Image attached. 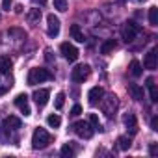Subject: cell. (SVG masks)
<instances>
[{"mask_svg":"<svg viewBox=\"0 0 158 158\" xmlns=\"http://www.w3.org/2000/svg\"><path fill=\"white\" fill-rule=\"evenodd\" d=\"M52 141V138H50V134L45 130V128H35L34 130V134H32V147L37 151V149H45V147H48V143Z\"/></svg>","mask_w":158,"mask_h":158,"instance_id":"obj_2","label":"cell"},{"mask_svg":"<svg viewBox=\"0 0 158 158\" xmlns=\"http://www.w3.org/2000/svg\"><path fill=\"white\" fill-rule=\"evenodd\" d=\"M151 128H152V130H154V132H156V130H158V117H156V115H154V117H152V119H151Z\"/></svg>","mask_w":158,"mask_h":158,"instance_id":"obj_32","label":"cell"},{"mask_svg":"<svg viewBox=\"0 0 158 158\" xmlns=\"http://www.w3.org/2000/svg\"><path fill=\"white\" fill-rule=\"evenodd\" d=\"M2 8L10 11V8H11V0H2Z\"/></svg>","mask_w":158,"mask_h":158,"instance_id":"obj_33","label":"cell"},{"mask_svg":"<svg viewBox=\"0 0 158 158\" xmlns=\"http://www.w3.org/2000/svg\"><path fill=\"white\" fill-rule=\"evenodd\" d=\"M26 19H28L30 23H39V19H41V10H37V8L30 10L28 15H26Z\"/></svg>","mask_w":158,"mask_h":158,"instance_id":"obj_23","label":"cell"},{"mask_svg":"<svg viewBox=\"0 0 158 158\" xmlns=\"http://www.w3.org/2000/svg\"><path fill=\"white\" fill-rule=\"evenodd\" d=\"M21 125H23V121H21L19 117H15V115H10V117L6 119V127H8V128H11V130L21 128Z\"/></svg>","mask_w":158,"mask_h":158,"instance_id":"obj_18","label":"cell"},{"mask_svg":"<svg viewBox=\"0 0 158 158\" xmlns=\"http://www.w3.org/2000/svg\"><path fill=\"white\" fill-rule=\"evenodd\" d=\"M73 132H74L78 138L89 139V138L95 134V128L89 125V121H76V123L73 125Z\"/></svg>","mask_w":158,"mask_h":158,"instance_id":"obj_3","label":"cell"},{"mask_svg":"<svg viewBox=\"0 0 158 158\" xmlns=\"http://www.w3.org/2000/svg\"><path fill=\"white\" fill-rule=\"evenodd\" d=\"M34 4H35V6H45L47 0H34Z\"/></svg>","mask_w":158,"mask_h":158,"instance_id":"obj_34","label":"cell"},{"mask_svg":"<svg viewBox=\"0 0 158 158\" xmlns=\"http://www.w3.org/2000/svg\"><path fill=\"white\" fill-rule=\"evenodd\" d=\"M147 89H149V95H151V101L152 102H156L158 101V89H156V84H154V78L152 76H149L147 78Z\"/></svg>","mask_w":158,"mask_h":158,"instance_id":"obj_15","label":"cell"},{"mask_svg":"<svg viewBox=\"0 0 158 158\" xmlns=\"http://www.w3.org/2000/svg\"><path fill=\"white\" fill-rule=\"evenodd\" d=\"M34 101H35V104L39 106V108H43L47 102H48V97H50V91L48 89H35L34 91Z\"/></svg>","mask_w":158,"mask_h":158,"instance_id":"obj_11","label":"cell"},{"mask_svg":"<svg viewBox=\"0 0 158 158\" xmlns=\"http://www.w3.org/2000/svg\"><path fill=\"white\" fill-rule=\"evenodd\" d=\"M15 106H17L24 115H30V114H32L30 104H28V95H26V93H19V95L15 97Z\"/></svg>","mask_w":158,"mask_h":158,"instance_id":"obj_9","label":"cell"},{"mask_svg":"<svg viewBox=\"0 0 158 158\" xmlns=\"http://www.w3.org/2000/svg\"><path fill=\"white\" fill-rule=\"evenodd\" d=\"M123 123H125V127L130 130V134H136L138 132V121H136V115L134 114H125L123 115Z\"/></svg>","mask_w":158,"mask_h":158,"instance_id":"obj_13","label":"cell"},{"mask_svg":"<svg viewBox=\"0 0 158 158\" xmlns=\"http://www.w3.org/2000/svg\"><path fill=\"white\" fill-rule=\"evenodd\" d=\"M134 2H145V0H134Z\"/></svg>","mask_w":158,"mask_h":158,"instance_id":"obj_35","label":"cell"},{"mask_svg":"<svg viewBox=\"0 0 158 158\" xmlns=\"http://www.w3.org/2000/svg\"><path fill=\"white\" fill-rule=\"evenodd\" d=\"M101 106H102V112L106 114V117H114L115 110H117V97L112 93V95H102L101 99Z\"/></svg>","mask_w":158,"mask_h":158,"instance_id":"obj_4","label":"cell"},{"mask_svg":"<svg viewBox=\"0 0 158 158\" xmlns=\"http://www.w3.org/2000/svg\"><path fill=\"white\" fill-rule=\"evenodd\" d=\"M47 34H48L50 37H56V35L60 34V19H58L54 13H50V15L47 17Z\"/></svg>","mask_w":158,"mask_h":158,"instance_id":"obj_8","label":"cell"},{"mask_svg":"<svg viewBox=\"0 0 158 158\" xmlns=\"http://www.w3.org/2000/svg\"><path fill=\"white\" fill-rule=\"evenodd\" d=\"M54 10L65 11V10H67V0H54Z\"/></svg>","mask_w":158,"mask_h":158,"instance_id":"obj_29","label":"cell"},{"mask_svg":"<svg viewBox=\"0 0 158 158\" xmlns=\"http://www.w3.org/2000/svg\"><path fill=\"white\" fill-rule=\"evenodd\" d=\"M102 95H104V89H102L101 86L91 88V89H89V93H88V101H89V104H91V106L99 104V102H101V99H102Z\"/></svg>","mask_w":158,"mask_h":158,"instance_id":"obj_10","label":"cell"},{"mask_svg":"<svg viewBox=\"0 0 158 158\" xmlns=\"http://www.w3.org/2000/svg\"><path fill=\"white\" fill-rule=\"evenodd\" d=\"M138 32H139V26H138L136 23H127V24L121 28V35H123V39H125L127 43H130V41L136 37Z\"/></svg>","mask_w":158,"mask_h":158,"instance_id":"obj_7","label":"cell"},{"mask_svg":"<svg viewBox=\"0 0 158 158\" xmlns=\"http://www.w3.org/2000/svg\"><path fill=\"white\" fill-rule=\"evenodd\" d=\"M47 123H48V127H52V128H58V127L61 125V119H60V115H56V114H50V115L47 117Z\"/></svg>","mask_w":158,"mask_h":158,"instance_id":"obj_25","label":"cell"},{"mask_svg":"<svg viewBox=\"0 0 158 158\" xmlns=\"http://www.w3.org/2000/svg\"><path fill=\"white\" fill-rule=\"evenodd\" d=\"M149 23H151L152 26L158 24V8H156V6L149 8Z\"/></svg>","mask_w":158,"mask_h":158,"instance_id":"obj_24","label":"cell"},{"mask_svg":"<svg viewBox=\"0 0 158 158\" xmlns=\"http://www.w3.org/2000/svg\"><path fill=\"white\" fill-rule=\"evenodd\" d=\"M143 65H145V69H151V71H154V69H156V50H154V48H152V50H149V52L145 54Z\"/></svg>","mask_w":158,"mask_h":158,"instance_id":"obj_14","label":"cell"},{"mask_svg":"<svg viewBox=\"0 0 158 158\" xmlns=\"http://www.w3.org/2000/svg\"><path fill=\"white\" fill-rule=\"evenodd\" d=\"M149 152H151V156H156L158 154V143H151L149 145Z\"/></svg>","mask_w":158,"mask_h":158,"instance_id":"obj_31","label":"cell"},{"mask_svg":"<svg viewBox=\"0 0 158 158\" xmlns=\"http://www.w3.org/2000/svg\"><path fill=\"white\" fill-rule=\"evenodd\" d=\"M60 50H61V54H63V58L67 60V61H76L78 60V48L74 47V45H71V43H61V47H60Z\"/></svg>","mask_w":158,"mask_h":158,"instance_id":"obj_6","label":"cell"},{"mask_svg":"<svg viewBox=\"0 0 158 158\" xmlns=\"http://www.w3.org/2000/svg\"><path fill=\"white\" fill-rule=\"evenodd\" d=\"M11 86H13V78L10 76V73H0V95L10 91Z\"/></svg>","mask_w":158,"mask_h":158,"instance_id":"obj_12","label":"cell"},{"mask_svg":"<svg viewBox=\"0 0 158 158\" xmlns=\"http://www.w3.org/2000/svg\"><path fill=\"white\" fill-rule=\"evenodd\" d=\"M11 67H13V63L10 58H0V73H10Z\"/></svg>","mask_w":158,"mask_h":158,"instance_id":"obj_22","label":"cell"},{"mask_svg":"<svg viewBox=\"0 0 158 158\" xmlns=\"http://www.w3.org/2000/svg\"><path fill=\"white\" fill-rule=\"evenodd\" d=\"M47 80H54V74L48 69H45V67L30 69V74H28V84L30 86H37L41 82H47Z\"/></svg>","mask_w":158,"mask_h":158,"instance_id":"obj_1","label":"cell"},{"mask_svg":"<svg viewBox=\"0 0 158 158\" xmlns=\"http://www.w3.org/2000/svg\"><path fill=\"white\" fill-rule=\"evenodd\" d=\"M128 69H130V74L132 76H141V63L138 61V60H132L130 61V65H128Z\"/></svg>","mask_w":158,"mask_h":158,"instance_id":"obj_20","label":"cell"},{"mask_svg":"<svg viewBox=\"0 0 158 158\" xmlns=\"http://www.w3.org/2000/svg\"><path fill=\"white\" fill-rule=\"evenodd\" d=\"M80 114H82V106L80 104H74L73 110H71V115H80Z\"/></svg>","mask_w":158,"mask_h":158,"instance_id":"obj_30","label":"cell"},{"mask_svg":"<svg viewBox=\"0 0 158 158\" xmlns=\"http://www.w3.org/2000/svg\"><path fill=\"white\" fill-rule=\"evenodd\" d=\"M60 152H61V156H65V158H73V156H74V149H73L69 143H67V145H63Z\"/></svg>","mask_w":158,"mask_h":158,"instance_id":"obj_27","label":"cell"},{"mask_svg":"<svg viewBox=\"0 0 158 158\" xmlns=\"http://www.w3.org/2000/svg\"><path fill=\"white\" fill-rule=\"evenodd\" d=\"M91 74V67L82 63V65H76L73 71H71V78H73V82H84L88 80V76Z\"/></svg>","mask_w":158,"mask_h":158,"instance_id":"obj_5","label":"cell"},{"mask_svg":"<svg viewBox=\"0 0 158 158\" xmlns=\"http://www.w3.org/2000/svg\"><path fill=\"white\" fill-rule=\"evenodd\" d=\"M69 34H71V37H73L74 41H78V43H84V34H82V30H80V26H78V24H71V28H69Z\"/></svg>","mask_w":158,"mask_h":158,"instance_id":"obj_16","label":"cell"},{"mask_svg":"<svg viewBox=\"0 0 158 158\" xmlns=\"http://www.w3.org/2000/svg\"><path fill=\"white\" fill-rule=\"evenodd\" d=\"M115 45H117L115 39H106V41L101 45V52H102V54H110V52L115 48Z\"/></svg>","mask_w":158,"mask_h":158,"instance_id":"obj_19","label":"cell"},{"mask_svg":"<svg viewBox=\"0 0 158 158\" xmlns=\"http://www.w3.org/2000/svg\"><path fill=\"white\" fill-rule=\"evenodd\" d=\"M63 102H65V93H58V95H56V101H54L56 110H61V108H63Z\"/></svg>","mask_w":158,"mask_h":158,"instance_id":"obj_28","label":"cell"},{"mask_svg":"<svg viewBox=\"0 0 158 158\" xmlns=\"http://www.w3.org/2000/svg\"><path fill=\"white\" fill-rule=\"evenodd\" d=\"M128 91H130L132 99H136V101H141L143 99V89L138 84H128Z\"/></svg>","mask_w":158,"mask_h":158,"instance_id":"obj_17","label":"cell"},{"mask_svg":"<svg viewBox=\"0 0 158 158\" xmlns=\"http://www.w3.org/2000/svg\"><path fill=\"white\" fill-rule=\"evenodd\" d=\"M89 125H91L95 130L102 132V125H101V121H99V115H97V114H89Z\"/></svg>","mask_w":158,"mask_h":158,"instance_id":"obj_26","label":"cell"},{"mask_svg":"<svg viewBox=\"0 0 158 158\" xmlns=\"http://www.w3.org/2000/svg\"><path fill=\"white\" fill-rule=\"evenodd\" d=\"M130 145H132V141H130L128 136H121V138H117V147H119V151H128Z\"/></svg>","mask_w":158,"mask_h":158,"instance_id":"obj_21","label":"cell"}]
</instances>
